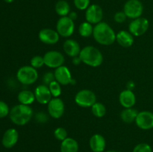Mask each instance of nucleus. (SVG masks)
Masks as SVG:
<instances>
[{
  "label": "nucleus",
  "mask_w": 153,
  "mask_h": 152,
  "mask_svg": "<svg viewBox=\"0 0 153 152\" xmlns=\"http://www.w3.org/2000/svg\"><path fill=\"white\" fill-rule=\"evenodd\" d=\"M94 38L100 45L110 46L116 41V34L108 23L101 22L94 27Z\"/></svg>",
  "instance_id": "1"
},
{
  "label": "nucleus",
  "mask_w": 153,
  "mask_h": 152,
  "mask_svg": "<svg viewBox=\"0 0 153 152\" xmlns=\"http://www.w3.org/2000/svg\"><path fill=\"white\" fill-rule=\"evenodd\" d=\"M34 115V111L29 105L17 104L10 110L9 117L10 121L18 126H23L28 124Z\"/></svg>",
  "instance_id": "2"
},
{
  "label": "nucleus",
  "mask_w": 153,
  "mask_h": 152,
  "mask_svg": "<svg viewBox=\"0 0 153 152\" xmlns=\"http://www.w3.org/2000/svg\"><path fill=\"white\" fill-rule=\"evenodd\" d=\"M82 63L91 67H98L102 63L103 56L98 49L93 46H87L79 54Z\"/></svg>",
  "instance_id": "3"
},
{
  "label": "nucleus",
  "mask_w": 153,
  "mask_h": 152,
  "mask_svg": "<svg viewBox=\"0 0 153 152\" xmlns=\"http://www.w3.org/2000/svg\"><path fill=\"white\" fill-rule=\"evenodd\" d=\"M16 78L22 84L31 85L38 78V72L31 66H23L18 69Z\"/></svg>",
  "instance_id": "4"
},
{
  "label": "nucleus",
  "mask_w": 153,
  "mask_h": 152,
  "mask_svg": "<svg viewBox=\"0 0 153 152\" xmlns=\"http://www.w3.org/2000/svg\"><path fill=\"white\" fill-rule=\"evenodd\" d=\"M75 102L81 107H91L97 102V96L93 91L89 89H82L76 93Z\"/></svg>",
  "instance_id": "5"
},
{
  "label": "nucleus",
  "mask_w": 153,
  "mask_h": 152,
  "mask_svg": "<svg viewBox=\"0 0 153 152\" xmlns=\"http://www.w3.org/2000/svg\"><path fill=\"white\" fill-rule=\"evenodd\" d=\"M123 12L129 19L140 17L143 12V5L140 0H128L123 7Z\"/></svg>",
  "instance_id": "6"
},
{
  "label": "nucleus",
  "mask_w": 153,
  "mask_h": 152,
  "mask_svg": "<svg viewBox=\"0 0 153 152\" xmlns=\"http://www.w3.org/2000/svg\"><path fill=\"white\" fill-rule=\"evenodd\" d=\"M56 31L60 36L69 37L74 33L75 23L68 16H61L56 24Z\"/></svg>",
  "instance_id": "7"
},
{
  "label": "nucleus",
  "mask_w": 153,
  "mask_h": 152,
  "mask_svg": "<svg viewBox=\"0 0 153 152\" xmlns=\"http://www.w3.org/2000/svg\"><path fill=\"white\" fill-rule=\"evenodd\" d=\"M149 22L146 18L139 17L134 19L128 25V31L135 37H140L144 34L149 29Z\"/></svg>",
  "instance_id": "8"
},
{
  "label": "nucleus",
  "mask_w": 153,
  "mask_h": 152,
  "mask_svg": "<svg viewBox=\"0 0 153 152\" xmlns=\"http://www.w3.org/2000/svg\"><path fill=\"white\" fill-rule=\"evenodd\" d=\"M44 63L46 66L57 69L64 65L65 58L62 53L58 51H49L43 55Z\"/></svg>",
  "instance_id": "9"
},
{
  "label": "nucleus",
  "mask_w": 153,
  "mask_h": 152,
  "mask_svg": "<svg viewBox=\"0 0 153 152\" xmlns=\"http://www.w3.org/2000/svg\"><path fill=\"white\" fill-rule=\"evenodd\" d=\"M48 113L52 118L55 119L62 117L65 110L64 103L61 98H54L48 103Z\"/></svg>",
  "instance_id": "10"
},
{
  "label": "nucleus",
  "mask_w": 153,
  "mask_h": 152,
  "mask_svg": "<svg viewBox=\"0 0 153 152\" xmlns=\"http://www.w3.org/2000/svg\"><path fill=\"white\" fill-rule=\"evenodd\" d=\"M103 18V10L99 4H91L85 11V19L91 24H97L102 22Z\"/></svg>",
  "instance_id": "11"
},
{
  "label": "nucleus",
  "mask_w": 153,
  "mask_h": 152,
  "mask_svg": "<svg viewBox=\"0 0 153 152\" xmlns=\"http://www.w3.org/2000/svg\"><path fill=\"white\" fill-rule=\"evenodd\" d=\"M136 125L142 130H150L153 128V113L150 111L139 112L135 119Z\"/></svg>",
  "instance_id": "12"
},
{
  "label": "nucleus",
  "mask_w": 153,
  "mask_h": 152,
  "mask_svg": "<svg viewBox=\"0 0 153 152\" xmlns=\"http://www.w3.org/2000/svg\"><path fill=\"white\" fill-rule=\"evenodd\" d=\"M60 35L57 31L51 28H43L38 34V38L42 43L47 45H54L59 41Z\"/></svg>",
  "instance_id": "13"
},
{
  "label": "nucleus",
  "mask_w": 153,
  "mask_h": 152,
  "mask_svg": "<svg viewBox=\"0 0 153 152\" xmlns=\"http://www.w3.org/2000/svg\"><path fill=\"white\" fill-rule=\"evenodd\" d=\"M36 101L41 104H48L52 99V94L49 86L45 84L39 85L34 90Z\"/></svg>",
  "instance_id": "14"
},
{
  "label": "nucleus",
  "mask_w": 153,
  "mask_h": 152,
  "mask_svg": "<svg viewBox=\"0 0 153 152\" xmlns=\"http://www.w3.org/2000/svg\"><path fill=\"white\" fill-rule=\"evenodd\" d=\"M19 133L15 128H9L4 133L1 139V144L6 148H11L17 143Z\"/></svg>",
  "instance_id": "15"
},
{
  "label": "nucleus",
  "mask_w": 153,
  "mask_h": 152,
  "mask_svg": "<svg viewBox=\"0 0 153 152\" xmlns=\"http://www.w3.org/2000/svg\"><path fill=\"white\" fill-rule=\"evenodd\" d=\"M54 75H55V80L61 85L70 84L73 79L70 69L64 65L55 69Z\"/></svg>",
  "instance_id": "16"
},
{
  "label": "nucleus",
  "mask_w": 153,
  "mask_h": 152,
  "mask_svg": "<svg viewBox=\"0 0 153 152\" xmlns=\"http://www.w3.org/2000/svg\"><path fill=\"white\" fill-rule=\"evenodd\" d=\"M119 101L124 108L133 107L136 103V96L132 90L125 89L119 95Z\"/></svg>",
  "instance_id": "17"
},
{
  "label": "nucleus",
  "mask_w": 153,
  "mask_h": 152,
  "mask_svg": "<svg viewBox=\"0 0 153 152\" xmlns=\"http://www.w3.org/2000/svg\"><path fill=\"white\" fill-rule=\"evenodd\" d=\"M89 145L93 152H104L106 148L105 139L101 134H96L90 139Z\"/></svg>",
  "instance_id": "18"
},
{
  "label": "nucleus",
  "mask_w": 153,
  "mask_h": 152,
  "mask_svg": "<svg viewBox=\"0 0 153 152\" xmlns=\"http://www.w3.org/2000/svg\"><path fill=\"white\" fill-rule=\"evenodd\" d=\"M63 48H64V52L71 58L79 56V54L82 50L79 43L72 39H68L66 40L64 43Z\"/></svg>",
  "instance_id": "19"
},
{
  "label": "nucleus",
  "mask_w": 153,
  "mask_h": 152,
  "mask_svg": "<svg viewBox=\"0 0 153 152\" xmlns=\"http://www.w3.org/2000/svg\"><path fill=\"white\" fill-rule=\"evenodd\" d=\"M116 41L124 48H129L134 43V37L127 31H120L116 34Z\"/></svg>",
  "instance_id": "20"
},
{
  "label": "nucleus",
  "mask_w": 153,
  "mask_h": 152,
  "mask_svg": "<svg viewBox=\"0 0 153 152\" xmlns=\"http://www.w3.org/2000/svg\"><path fill=\"white\" fill-rule=\"evenodd\" d=\"M61 152H78L79 143L73 138L67 137L61 142Z\"/></svg>",
  "instance_id": "21"
},
{
  "label": "nucleus",
  "mask_w": 153,
  "mask_h": 152,
  "mask_svg": "<svg viewBox=\"0 0 153 152\" xmlns=\"http://www.w3.org/2000/svg\"><path fill=\"white\" fill-rule=\"evenodd\" d=\"M139 112L133 107L125 108L120 113V118L123 122L126 124H131L133 122H135L137 114Z\"/></svg>",
  "instance_id": "22"
},
{
  "label": "nucleus",
  "mask_w": 153,
  "mask_h": 152,
  "mask_svg": "<svg viewBox=\"0 0 153 152\" xmlns=\"http://www.w3.org/2000/svg\"><path fill=\"white\" fill-rule=\"evenodd\" d=\"M17 99L21 104H25V105H30L33 104L36 100L34 92H32L28 89L19 92L17 95Z\"/></svg>",
  "instance_id": "23"
},
{
  "label": "nucleus",
  "mask_w": 153,
  "mask_h": 152,
  "mask_svg": "<svg viewBox=\"0 0 153 152\" xmlns=\"http://www.w3.org/2000/svg\"><path fill=\"white\" fill-rule=\"evenodd\" d=\"M55 12L58 16H67L70 13V4L65 0H59L55 4Z\"/></svg>",
  "instance_id": "24"
},
{
  "label": "nucleus",
  "mask_w": 153,
  "mask_h": 152,
  "mask_svg": "<svg viewBox=\"0 0 153 152\" xmlns=\"http://www.w3.org/2000/svg\"><path fill=\"white\" fill-rule=\"evenodd\" d=\"M79 33L83 37H91L94 33V27H93L92 24L87 21L81 23L79 27Z\"/></svg>",
  "instance_id": "25"
},
{
  "label": "nucleus",
  "mask_w": 153,
  "mask_h": 152,
  "mask_svg": "<svg viewBox=\"0 0 153 152\" xmlns=\"http://www.w3.org/2000/svg\"><path fill=\"white\" fill-rule=\"evenodd\" d=\"M106 111L107 110H106L105 106L102 103L96 102L91 107V112L93 115L97 118H102L105 116Z\"/></svg>",
  "instance_id": "26"
},
{
  "label": "nucleus",
  "mask_w": 153,
  "mask_h": 152,
  "mask_svg": "<svg viewBox=\"0 0 153 152\" xmlns=\"http://www.w3.org/2000/svg\"><path fill=\"white\" fill-rule=\"evenodd\" d=\"M48 86H49L51 94L54 98H58L61 95L62 90H61V84L58 81L54 80Z\"/></svg>",
  "instance_id": "27"
},
{
  "label": "nucleus",
  "mask_w": 153,
  "mask_h": 152,
  "mask_svg": "<svg viewBox=\"0 0 153 152\" xmlns=\"http://www.w3.org/2000/svg\"><path fill=\"white\" fill-rule=\"evenodd\" d=\"M54 136H55V139L59 141L62 142L65 139L67 138V130L62 127H59L57 128L54 131Z\"/></svg>",
  "instance_id": "28"
},
{
  "label": "nucleus",
  "mask_w": 153,
  "mask_h": 152,
  "mask_svg": "<svg viewBox=\"0 0 153 152\" xmlns=\"http://www.w3.org/2000/svg\"><path fill=\"white\" fill-rule=\"evenodd\" d=\"M30 63H31V66L34 67V69L40 68V67L43 66V65H45L43 57L40 56V55L34 56L31 58V61H30Z\"/></svg>",
  "instance_id": "29"
},
{
  "label": "nucleus",
  "mask_w": 153,
  "mask_h": 152,
  "mask_svg": "<svg viewBox=\"0 0 153 152\" xmlns=\"http://www.w3.org/2000/svg\"><path fill=\"white\" fill-rule=\"evenodd\" d=\"M73 2L75 7L79 10H86L87 8L91 5V0H73Z\"/></svg>",
  "instance_id": "30"
},
{
  "label": "nucleus",
  "mask_w": 153,
  "mask_h": 152,
  "mask_svg": "<svg viewBox=\"0 0 153 152\" xmlns=\"http://www.w3.org/2000/svg\"><path fill=\"white\" fill-rule=\"evenodd\" d=\"M133 152H153L152 147L147 143H140L133 149Z\"/></svg>",
  "instance_id": "31"
},
{
  "label": "nucleus",
  "mask_w": 153,
  "mask_h": 152,
  "mask_svg": "<svg viewBox=\"0 0 153 152\" xmlns=\"http://www.w3.org/2000/svg\"><path fill=\"white\" fill-rule=\"evenodd\" d=\"M10 109L8 105L4 101H0V119L6 117L10 113Z\"/></svg>",
  "instance_id": "32"
},
{
  "label": "nucleus",
  "mask_w": 153,
  "mask_h": 152,
  "mask_svg": "<svg viewBox=\"0 0 153 152\" xmlns=\"http://www.w3.org/2000/svg\"><path fill=\"white\" fill-rule=\"evenodd\" d=\"M55 80V75H54V73L49 72H46L43 75V84L46 85V86H49L52 81Z\"/></svg>",
  "instance_id": "33"
},
{
  "label": "nucleus",
  "mask_w": 153,
  "mask_h": 152,
  "mask_svg": "<svg viewBox=\"0 0 153 152\" xmlns=\"http://www.w3.org/2000/svg\"><path fill=\"white\" fill-rule=\"evenodd\" d=\"M127 16L123 11L117 12L114 16V19L117 23H123L126 21Z\"/></svg>",
  "instance_id": "34"
},
{
  "label": "nucleus",
  "mask_w": 153,
  "mask_h": 152,
  "mask_svg": "<svg viewBox=\"0 0 153 152\" xmlns=\"http://www.w3.org/2000/svg\"><path fill=\"white\" fill-rule=\"evenodd\" d=\"M35 119L38 122L43 124L47 122L49 118H48V116L45 113H43V112H39V113H36Z\"/></svg>",
  "instance_id": "35"
},
{
  "label": "nucleus",
  "mask_w": 153,
  "mask_h": 152,
  "mask_svg": "<svg viewBox=\"0 0 153 152\" xmlns=\"http://www.w3.org/2000/svg\"><path fill=\"white\" fill-rule=\"evenodd\" d=\"M82 62V60H81L80 57L79 56L73 58V63L74 64V65L78 66V65H79V64H80Z\"/></svg>",
  "instance_id": "36"
},
{
  "label": "nucleus",
  "mask_w": 153,
  "mask_h": 152,
  "mask_svg": "<svg viewBox=\"0 0 153 152\" xmlns=\"http://www.w3.org/2000/svg\"><path fill=\"white\" fill-rule=\"evenodd\" d=\"M68 16L70 18V19H72V20L75 21V20H76V19H77V18H78V14H77V13H76V12H75V11H70V13H69Z\"/></svg>",
  "instance_id": "37"
},
{
  "label": "nucleus",
  "mask_w": 153,
  "mask_h": 152,
  "mask_svg": "<svg viewBox=\"0 0 153 152\" xmlns=\"http://www.w3.org/2000/svg\"><path fill=\"white\" fill-rule=\"evenodd\" d=\"M127 86V89H130V90H132L133 89L135 86V83H134L133 81H128L126 84Z\"/></svg>",
  "instance_id": "38"
},
{
  "label": "nucleus",
  "mask_w": 153,
  "mask_h": 152,
  "mask_svg": "<svg viewBox=\"0 0 153 152\" xmlns=\"http://www.w3.org/2000/svg\"><path fill=\"white\" fill-rule=\"evenodd\" d=\"M6 3H12L14 0H4Z\"/></svg>",
  "instance_id": "39"
},
{
  "label": "nucleus",
  "mask_w": 153,
  "mask_h": 152,
  "mask_svg": "<svg viewBox=\"0 0 153 152\" xmlns=\"http://www.w3.org/2000/svg\"><path fill=\"white\" fill-rule=\"evenodd\" d=\"M105 152H119V151H105Z\"/></svg>",
  "instance_id": "40"
}]
</instances>
